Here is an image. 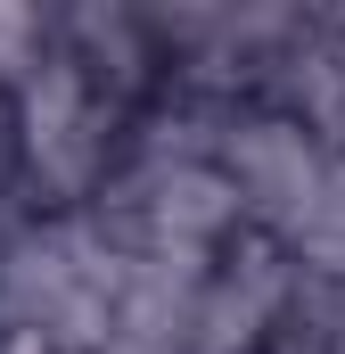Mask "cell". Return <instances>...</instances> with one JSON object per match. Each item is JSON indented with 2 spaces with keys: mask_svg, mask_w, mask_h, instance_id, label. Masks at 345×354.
<instances>
[{
  "mask_svg": "<svg viewBox=\"0 0 345 354\" xmlns=\"http://www.w3.org/2000/svg\"><path fill=\"white\" fill-rule=\"evenodd\" d=\"M17 124H25V149H33V174L50 189H90L107 165V107L90 91V66L75 50H50L25 83H17Z\"/></svg>",
  "mask_w": 345,
  "mask_h": 354,
  "instance_id": "obj_2",
  "label": "cell"
},
{
  "mask_svg": "<svg viewBox=\"0 0 345 354\" xmlns=\"http://www.w3.org/2000/svg\"><path fill=\"white\" fill-rule=\"evenodd\" d=\"M197 297H206V256H124L107 338L99 354H189L197 346Z\"/></svg>",
  "mask_w": 345,
  "mask_h": 354,
  "instance_id": "obj_3",
  "label": "cell"
},
{
  "mask_svg": "<svg viewBox=\"0 0 345 354\" xmlns=\"http://www.w3.org/2000/svg\"><path fill=\"white\" fill-rule=\"evenodd\" d=\"M296 305V264L279 248H247L222 272H206V297H197V346L189 354H247Z\"/></svg>",
  "mask_w": 345,
  "mask_h": 354,
  "instance_id": "obj_4",
  "label": "cell"
},
{
  "mask_svg": "<svg viewBox=\"0 0 345 354\" xmlns=\"http://www.w3.org/2000/svg\"><path fill=\"white\" fill-rule=\"evenodd\" d=\"M222 181L239 198V223H263V231H296L329 181V149L296 124V115H230L222 132Z\"/></svg>",
  "mask_w": 345,
  "mask_h": 354,
  "instance_id": "obj_1",
  "label": "cell"
}]
</instances>
